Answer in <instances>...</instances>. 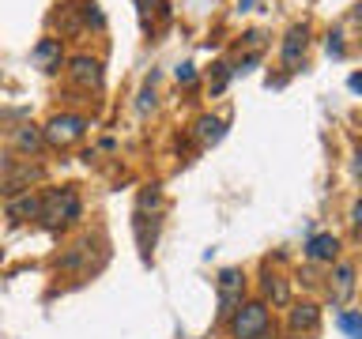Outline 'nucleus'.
I'll return each instance as SVG.
<instances>
[{
    "mask_svg": "<svg viewBox=\"0 0 362 339\" xmlns=\"http://www.w3.org/2000/svg\"><path fill=\"white\" fill-rule=\"evenodd\" d=\"M38 219L45 230H61V226H72L79 219V196L76 189H49L42 196V211Z\"/></svg>",
    "mask_w": 362,
    "mask_h": 339,
    "instance_id": "f257e3e1",
    "label": "nucleus"
},
{
    "mask_svg": "<svg viewBox=\"0 0 362 339\" xmlns=\"http://www.w3.org/2000/svg\"><path fill=\"white\" fill-rule=\"evenodd\" d=\"M230 332L234 339H268L272 335V316L264 302H242L230 313Z\"/></svg>",
    "mask_w": 362,
    "mask_h": 339,
    "instance_id": "f03ea898",
    "label": "nucleus"
},
{
    "mask_svg": "<svg viewBox=\"0 0 362 339\" xmlns=\"http://www.w3.org/2000/svg\"><path fill=\"white\" fill-rule=\"evenodd\" d=\"M34 181H42V166L30 162V158H11V162H4V170H0V196L11 200V196H19V192H30Z\"/></svg>",
    "mask_w": 362,
    "mask_h": 339,
    "instance_id": "7ed1b4c3",
    "label": "nucleus"
},
{
    "mask_svg": "<svg viewBox=\"0 0 362 339\" xmlns=\"http://www.w3.org/2000/svg\"><path fill=\"white\" fill-rule=\"evenodd\" d=\"M42 136H45L49 147L64 151V147H72L87 136V121L79 117V113H57V117H49V124L42 129Z\"/></svg>",
    "mask_w": 362,
    "mask_h": 339,
    "instance_id": "20e7f679",
    "label": "nucleus"
},
{
    "mask_svg": "<svg viewBox=\"0 0 362 339\" xmlns=\"http://www.w3.org/2000/svg\"><path fill=\"white\" fill-rule=\"evenodd\" d=\"M215 290H219V316H230L242 305V294H245L242 268H223L219 279H215Z\"/></svg>",
    "mask_w": 362,
    "mask_h": 339,
    "instance_id": "39448f33",
    "label": "nucleus"
},
{
    "mask_svg": "<svg viewBox=\"0 0 362 339\" xmlns=\"http://www.w3.org/2000/svg\"><path fill=\"white\" fill-rule=\"evenodd\" d=\"M68 79H72V87L79 90H102V61H95V56L79 53L68 61Z\"/></svg>",
    "mask_w": 362,
    "mask_h": 339,
    "instance_id": "423d86ee",
    "label": "nucleus"
},
{
    "mask_svg": "<svg viewBox=\"0 0 362 339\" xmlns=\"http://www.w3.org/2000/svg\"><path fill=\"white\" fill-rule=\"evenodd\" d=\"M351 294H355V264H336L332 279H328V298L332 305H344Z\"/></svg>",
    "mask_w": 362,
    "mask_h": 339,
    "instance_id": "0eeeda50",
    "label": "nucleus"
},
{
    "mask_svg": "<svg viewBox=\"0 0 362 339\" xmlns=\"http://www.w3.org/2000/svg\"><path fill=\"white\" fill-rule=\"evenodd\" d=\"M30 61L42 68V72H57L64 64V49H61V38H42L38 45L30 49Z\"/></svg>",
    "mask_w": 362,
    "mask_h": 339,
    "instance_id": "6e6552de",
    "label": "nucleus"
},
{
    "mask_svg": "<svg viewBox=\"0 0 362 339\" xmlns=\"http://www.w3.org/2000/svg\"><path fill=\"white\" fill-rule=\"evenodd\" d=\"M53 23L61 27V38H76V34H83V4L79 0H68V4H61V11L53 16Z\"/></svg>",
    "mask_w": 362,
    "mask_h": 339,
    "instance_id": "1a4fd4ad",
    "label": "nucleus"
},
{
    "mask_svg": "<svg viewBox=\"0 0 362 339\" xmlns=\"http://www.w3.org/2000/svg\"><path fill=\"white\" fill-rule=\"evenodd\" d=\"M4 211H8L11 222H30V219H38V211H42V196L38 192H19V196L8 200Z\"/></svg>",
    "mask_w": 362,
    "mask_h": 339,
    "instance_id": "9d476101",
    "label": "nucleus"
},
{
    "mask_svg": "<svg viewBox=\"0 0 362 339\" xmlns=\"http://www.w3.org/2000/svg\"><path fill=\"white\" fill-rule=\"evenodd\" d=\"M11 147H16V151L19 155H38L42 151V147H45V136H42V129H38V124H19V129H11Z\"/></svg>",
    "mask_w": 362,
    "mask_h": 339,
    "instance_id": "9b49d317",
    "label": "nucleus"
},
{
    "mask_svg": "<svg viewBox=\"0 0 362 339\" xmlns=\"http://www.w3.org/2000/svg\"><path fill=\"white\" fill-rule=\"evenodd\" d=\"M305 38H310V30L305 27H291L287 38H283V64L287 68H298L302 53H305Z\"/></svg>",
    "mask_w": 362,
    "mask_h": 339,
    "instance_id": "f8f14e48",
    "label": "nucleus"
},
{
    "mask_svg": "<svg viewBox=\"0 0 362 339\" xmlns=\"http://www.w3.org/2000/svg\"><path fill=\"white\" fill-rule=\"evenodd\" d=\"M317 321H321V309H317L313 302H302V305H294V309H291V332H294V335L313 332Z\"/></svg>",
    "mask_w": 362,
    "mask_h": 339,
    "instance_id": "ddd939ff",
    "label": "nucleus"
},
{
    "mask_svg": "<svg viewBox=\"0 0 362 339\" xmlns=\"http://www.w3.org/2000/svg\"><path fill=\"white\" fill-rule=\"evenodd\" d=\"M223 132H226V124H223L219 117H197V124H192V136H197V143H200V147L219 143V140H223Z\"/></svg>",
    "mask_w": 362,
    "mask_h": 339,
    "instance_id": "4468645a",
    "label": "nucleus"
},
{
    "mask_svg": "<svg viewBox=\"0 0 362 339\" xmlns=\"http://www.w3.org/2000/svg\"><path fill=\"white\" fill-rule=\"evenodd\" d=\"M339 253V237L336 234H313L310 245H305V256L310 260H336Z\"/></svg>",
    "mask_w": 362,
    "mask_h": 339,
    "instance_id": "2eb2a0df",
    "label": "nucleus"
},
{
    "mask_svg": "<svg viewBox=\"0 0 362 339\" xmlns=\"http://www.w3.org/2000/svg\"><path fill=\"white\" fill-rule=\"evenodd\" d=\"M264 294H268L276 305H287V302H291V290H287V282H283L279 275H268V279H264Z\"/></svg>",
    "mask_w": 362,
    "mask_h": 339,
    "instance_id": "dca6fc26",
    "label": "nucleus"
},
{
    "mask_svg": "<svg viewBox=\"0 0 362 339\" xmlns=\"http://www.w3.org/2000/svg\"><path fill=\"white\" fill-rule=\"evenodd\" d=\"M226 83H230V68H226V64H211V76H208L211 95H223Z\"/></svg>",
    "mask_w": 362,
    "mask_h": 339,
    "instance_id": "f3484780",
    "label": "nucleus"
},
{
    "mask_svg": "<svg viewBox=\"0 0 362 339\" xmlns=\"http://www.w3.org/2000/svg\"><path fill=\"white\" fill-rule=\"evenodd\" d=\"M339 328L351 339H362V313H339Z\"/></svg>",
    "mask_w": 362,
    "mask_h": 339,
    "instance_id": "a211bd4d",
    "label": "nucleus"
},
{
    "mask_svg": "<svg viewBox=\"0 0 362 339\" xmlns=\"http://www.w3.org/2000/svg\"><path fill=\"white\" fill-rule=\"evenodd\" d=\"M79 4H83V23H87V27H102V23H106L95 0H79Z\"/></svg>",
    "mask_w": 362,
    "mask_h": 339,
    "instance_id": "6ab92c4d",
    "label": "nucleus"
},
{
    "mask_svg": "<svg viewBox=\"0 0 362 339\" xmlns=\"http://www.w3.org/2000/svg\"><path fill=\"white\" fill-rule=\"evenodd\" d=\"M136 106H140V113H151V109H155V87H151V83L140 90V102H136Z\"/></svg>",
    "mask_w": 362,
    "mask_h": 339,
    "instance_id": "aec40b11",
    "label": "nucleus"
},
{
    "mask_svg": "<svg viewBox=\"0 0 362 339\" xmlns=\"http://www.w3.org/2000/svg\"><path fill=\"white\" fill-rule=\"evenodd\" d=\"M177 83H185V87L197 83V68H192V64H181V68H177Z\"/></svg>",
    "mask_w": 362,
    "mask_h": 339,
    "instance_id": "412c9836",
    "label": "nucleus"
},
{
    "mask_svg": "<svg viewBox=\"0 0 362 339\" xmlns=\"http://www.w3.org/2000/svg\"><path fill=\"white\" fill-rule=\"evenodd\" d=\"M351 226H355V230H362V200L351 208Z\"/></svg>",
    "mask_w": 362,
    "mask_h": 339,
    "instance_id": "4be33fe9",
    "label": "nucleus"
},
{
    "mask_svg": "<svg viewBox=\"0 0 362 339\" xmlns=\"http://www.w3.org/2000/svg\"><path fill=\"white\" fill-rule=\"evenodd\" d=\"M351 170H355V177L362 181V147H358L355 155H351Z\"/></svg>",
    "mask_w": 362,
    "mask_h": 339,
    "instance_id": "5701e85b",
    "label": "nucleus"
},
{
    "mask_svg": "<svg viewBox=\"0 0 362 339\" xmlns=\"http://www.w3.org/2000/svg\"><path fill=\"white\" fill-rule=\"evenodd\" d=\"M347 83H351V90H362V76H351Z\"/></svg>",
    "mask_w": 362,
    "mask_h": 339,
    "instance_id": "b1692460",
    "label": "nucleus"
},
{
    "mask_svg": "<svg viewBox=\"0 0 362 339\" xmlns=\"http://www.w3.org/2000/svg\"><path fill=\"white\" fill-rule=\"evenodd\" d=\"M294 339H310V335H294Z\"/></svg>",
    "mask_w": 362,
    "mask_h": 339,
    "instance_id": "393cba45",
    "label": "nucleus"
}]
</instances>
